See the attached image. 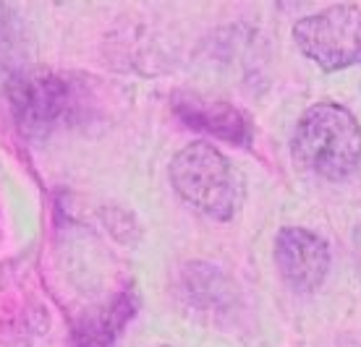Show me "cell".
Listing matches in <instances>:
<instances>
[{"label": "cell", "instance_id": "obj_5", "mask_svg": "<svg viewBox=\"0 0 361 347\" xmlns=\"http://www.w3.org/2000/svg\"><path fill=\"white\" fill-rule=\"evenodd\" d=\"M280 277L298 293H312L325 282L330 269L327 243L307 227H283L275 241Z\"/></svg>", "mask_w": 361, "mask_h": 347}, {"label": "cell", "instance_id": "obj_4", "mask_svg": "<svg viewBox=\"0 0 361 347\" xmlns=\"http://www.w3.org/2000/svg\"><path fill=\"white\" fill-rule=\"evenodd\" d=\"M11 105L24 134L45 136L71 113V87L47 71L16 73L11 81Z\"/></svg>", "mask_w": 361, "mask_h": 347}, {"label": "cell", "instance_id": "obj_10", "mask_svg": "<svg viewBox=\"0 0 361 347\" xmlns=\"http://www.w3.org/2000/svg\"><path fill=\"white\" fill-rule=\"evenodd\" d=\"M157 347H171V345H157Z\"/></svg>", "mask_w": 361, "mask_h": 347}, {"label": "cell", "instance_id": "obj_1", "mask_svg": "<svg viewBox=\"0 0 361 347\" xmlns=\"http://www.w3.org/2000/svg\"><path fill=\"white\" fill-rule=\"evenodd\" d=\"M290 151L319 178L343 180L361 165V125L341 105H312L298 118Z\"/></svg>", "mask_w": 361, "mask_h": 347}, {"label": "cell", "instance_id": "obj_8", "mask_svg": "<svg viewBox=\"0 0 361 347\" xmlns=\"http://www.w3.org/2000/svg\"><path fill=\"white\" fill-rule=\"evenodd\" d=\"M280 8H286V11H290V8H298V6H304L307 0H275Z\"/></svg>", "mask_w": 361, "mask_h": 347}, {"label": "cell", "instance_id": "obj_3", "mask_svg": "<svg viewBox=\"0 0 361 347\" xmlns=\"http://www.w3.org/2000/svg\"><path fill=\"white\" fill-rule=\"evenodd\" d=\"M293 42L322 71L356 65L361 63V8L343 3L298 18Z\"/></svg>", "mask_w": 361, "mask_h": 347}, {"label": "cell", "instance_id": "obj_2", "mask_svg": "<svg viewBox=\"0 0 361 347\" xmlns=\"http://www.w3.org/2000/svg\"><path fill=\"white\" fill-rule=\"evenodd\" d=\"M171 183L186 204L217 222H228L244 201L241 172L207 141L189 144L173 157Z\"/></svg>", "mask_w": 361, "mask_h": 347}, {"label": "cell", "instance_id": "obj_7", "mask_svg": "<svg viewBox=\"0 0 361 347\" xmlns=\"http://www.w3.org/2000/svg\"><path fill=\"white\" fill-rule=\"evenodd\" d=\"M21 45V27L13 11L0 0V65H8Z\"/></svg>", "mask_w": 361, "mask_h": 347}, {"label": "cell", "instance_id": "obj_6", "mask_svg": "<svg viewBox=\"0 0 361 347\" xmlns=\"http://www.w3.org/2000/svg\"><path fill=\"white\" fill-rule=\"evenodd\" d=\"M176 113L183 123L202 131V134L226 139L233 144L252 141L254 128L249 123V118L228 102H212L204 97H178L176 99Z\"/></svg>", "mask_w": 361, "mask_h": 347}, {"label": "cell", "instance_id": "obj_9", "mask_svg": "<svg viewBox=\"0 0 361 347\" xmlns=\"http://www.w3.org/2000/svg\"><path fill=\"white\" fill-rule=\"evenodd\" d=\"M356 251H359V261H361V230H356Z\"/></svg>", "mask_w": 361, "mask_h": 347}]
</instances>
